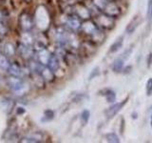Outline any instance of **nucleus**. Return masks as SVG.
<instances>
[{"label":"nucleus","instance_id":"9b49d317","mask_svg":"<svg viewBox=\"0 0 152 143\" xmlns=\"http://www.w3.org/2000/svg\"><path fill=\"white\" fill-rule=\"evenodd\" d=\"M38 62L43 65V66H48V64H49V62L51 58V55L50 54V52L45 49H42L40 50L39 52H38Z\"/></svg>","mask_w":152,"mask_h":143},{"label":"nucleus","instance_id":"412c9836","mask_svg":"<svg viewBox=\"0 0 152 143\" xmlns=\"http://www.w3.org/2000/svg\"><path fill=\"white\" fill-rule=\"evenodd\" d=\"M146 16L149 26L152 23V0H147V10H146Z\"/></svg>","mask_w":152,"mask_h":143},{"label":"nucleus","instance_id":"ddd939ff","mask_svg":"<svg viewBox=\"0 0 152 143\" xmlns=\"http://www.w3.org/2000/svg\"><path fill=\"white\" fill-rule=\"evenodd\" d=\"M124 40H125V36H124V35L119 36L117 39L110 45V47H109V51H108L109 54H114V52H116L120 50L124 45Z\"/></svg>","mask_w":152,"mask_h":143},{"label":"nucleus","instance_id":"c85d7f7f","mask_svg":"<svg viewBox=\"0 0 152 143\" xmlns=\"http://www.w3.org/2000/svg\"><path fill=\"white\" fill-rule=\"evenodd\" d=\"M149 125L151 127V130H152V107L149 111Z\"/></svg>","mask_w":152,"mask_h":143},{"label":"nucleus","instance_id":"5701e85b","mask_svg":"<svg viewBox=\"0 0 152 143\" xmlns=\"http://www.w3.org/2000/svg\"><path fill=\"white\" fill-rule=\"evenodd\" d=\"M145 94L147 97L152 95V77L148 78V80L145 83Z\"/></svg>","mask_w":152,"mask_h":143},{"label":"nucleus","instance_id":"dca6fc26","mask_svg":"<svg viewBox=\"0 0 152 143\" xmlns=\"http://www.w3.org/2000/svg\"><path fill=\"white\" fill-rule=\"evenodd\" d=\"M90 119V111L88 109H85L80 114V122L82 124V126L88 125V123Z\"/></svg>","mask_w":152,"mask_h":143},{"label":"nucleus","instance_id":"39448f33","mask_svg":"<svg viewBox=\"0 0 152 143\" xmlns=\"http://www.w3.org/2000/svg\"><path fill=\"white\" fill-rule=\"evenodd\" d=\"M99 27L95 20L92 19H88V20H85L82 23V27H81V32H82L85 35L91 36L95 32L99 30Z\"/></svg>","mask_w":152,"mask_h":143},{"label":"nucleus","instance_id":"f3484780","mask_svg":"<svg viewBox=\"0 0 152 143\" xmlns=\"http://www.w3.org/2000/svg\"><path fill=\"white\" fill-rule=\"evenodd\" d=\"M108 1H110V0H91V3L95 9H97L100 13H102Z\"/></svg>","mask_w":152,"mask_h":143},{"label":"nucleus","instance_id":"f8f14e48","mask_svg":"<svg viewBox=\"0 0 152 143\" xmlns=\"http://www.w3.org/2000/svg\"><path fill=\"white\" fill-rule=\"evenodd\" d=\"M20 23H21V27L23 30L25 31H30L33 27V22L31 16L28 13H23L21 17H20Z\"/></svg>","mask_w":152,"mask_h":143},{"label":"nucleus","instance_id":"f257e3e1","mask_svg":"<svg viewBox=\"0 0 152 143\" xmlns=\"http://www.w3.org/2000/svg\"><path fill=\"white\" fill-rule=\"evenodd\" d=\"M95 22L104 31H111L116 26V18L111 17L104 13H100L95 18Z\"/></svg>","mask_w":152,"mask_h":143},{"label":"nucleus","instance_id":"393cba45","mask_svg":"<svg viewBox=\"0 0 152 143\" xmlns=\"http://www.w3.org/2000/svg\"><path fill=\"white\" fill-rule=\"evenodd\" d=\"M99 74H100V68L99 67H95V68L92 69L91 72H90V74L88 75V80H92L93 78H95Z\"/></svg>","mask_w":152,"mask_h":143},{"label":"nucleus","instance_id":"6ab92c4d","mask_svg":"<svg viewBox=\"0 0 152 143\" xmlns=\"http://www.w3.org/2000/svg\"><path fill=\"white\" fill-rule=\"evenodd\" d=\"M8 73L12 76H20L21 75V68L17 64H11L7 69Z\"/></svg>","mask_w":152,"mask_h":143},{"label":"nucleus","instance_id":"20e7f679","mask_svg":"<svg viewBox=\"0 0 152 143\" xmlns=\"http://www.w3.org/2000/svg\"><path fill=\"white\" fill-rule=\"evenodd\" d=\"M128 99H129V97H126L124 100H121V101L116 102V103H112L111 106L108 107L106 111H104V116H106V117L107 119L113 118L124 107L126 106V104L127 103Z\"/></svg>","mask_w":152,"mask_h":143},{"label":"nucleus","instance_id":"4468645a","mask_svg":"<svg viewBox=\"0 0 152 143\" xmlns=\"http://www.w3.org/2000/svg\"><path fill=\"white\" fill-rule=\"evenodd\" d=\"M101 94L104 95V98H106L107 102L108 103H114L116 100V93L114 92L113 90L111 89H104V90H102L101 91Z\"/></svg>","mask_w":152,"mask_h":143},{"label":"nucleus","instance_id":"a211bd4d","mask_svg":"<svg viewBox=\"0 0 152 143\" xmlns=\"http://www.w3.org/2000/svg\"><path fill=\"white\" fill-rule=\"evenodd\" d=\"M48 67H50L54 73L56 71H58L60 68V61L58 59V57L56 55H51V58L49 62V64H48Z\"/></svg>","mask_w":152,"mask_h":143},{"label":"nucleus","instance_id":"9d476101","mask_svg":"<svg viewBox=\"0 0 152 143\" xmlns=\"http://www.w3.org/2000/svg\"><path fill=\"white\" fill-rule=\"evenodd\" d=\"M39 74H41L43 79H44L45 81H47V82H51V81L54 80V77H55L54 72L48 66L42 67V68L40 69Z\"/></svg>","mask_w":152,"mask_h":143},{"label":"nucleus","instance_id":"cd10ccee","mask_svg":"<svg viewBox=\"0 0 152 143\" xmlns=\"http://www.w3.org/2000/svg\"><path fill=\"white\" fill-rule=\"evenodd\" d=\"M151 64H152V52H150L149 54V55H148V58H147V67H149L151 66Z\"/></svg>","mask_w":152,"mask_h":143},{"label":"nucleus","instance_id":"f03ea898","mask_svg":"<svg viewBox=\"0 0 152 143\" xmlns=\"http://www.w3.org/2000/svg\"><path fill=\"white\" fill-rule=\"evenodd\" d=\"M132 52H133V45L128 47L127 49L124 51V52H122L118 57H116L112 64V70L114 73H121V72H123V69H124V67H125L126 62L128 58H129Z\"/></svg>","mask_w":152,"mask_h":143},{"label":"nucleus","instance_id":"2f4dec72","mask_svg":"<svg viewBox=\"0 0 152 143\" xmlns=\"http://www.w3.org/2000/svg\"><path fill=\"white\" fill-rule=\"evenodd\" d=\"M26 1H27V2H28V1H31V0H26Z\"/></svg>","mask_w":152,"mask_h":143},{"label":"nucleus","instance_id":"7c9ffc66","mask_svg":"<svg viewBox=\"0 0 152 143\" xmlns=\"http://www.w3.org/2000/svg\"><path fill=\"white\" fill-rule=\"evenodd\" d=\"M78 2H85V0H77Z\"/></svg>","mask_w":152,"mask_h":143},{"label":"nucleus","instance_id":"2eb2a0df","mask_svg":"<svg viewBox=\"0 0 152 143\" xmlns=\"http://www.w3.org/2000/svg\"><path fill=\"white\" fill-rule=\"evenodd\" d=\"M9 84H10V87L15 91L20 90L23 87L22 80L20 78H18V76H13V77H12L9 80Z\"/></svg>","mask_w":152,"mask_h":143},{"label":"nucleus","instance_id":"aec40b11","mask_svg":"<svg viewBox=\"0 0 152 143\" xmlns=\"http://www.w3.org/2000/svg\"><path fill=\"white\" fill-rule=\"evenodd\" d=\"M104 138H106V140L109 143H119L121 141L120 137H119L117 133L114 132H110L107 133V135L104 136Z\"/></svg>","mask_w":152,"mask_h":143},{"label":"nucleus","instance_id":"b1692460","mask_svg":"<svg viewBox=\"0 0 152 143\" xmlns=\"http://www.w3.org/2000/svg\"><path fill=\"white\" fill-rule=\"evenodd\" d=\"M14 51H15V49H14L13 45H12L11 43H8L5 46V52H6L8 56H12L14 55Z\"/></svg>","mask_w":152,"mask_h":143},{"label":"nucleus","instance_id":"6e6552de","mask_svg":"<svg viewBox=\"0 0 152 143\" xmlns=\"http://www.w3.org/2000/svg\"><path fill=\"white\" fill-rule=\"evenodd\" d=\"M142 21V19L140 14H136V15H134L133 18L129 21V23L127 24V26L126 28V32L127 35H132V33L138 29V27L140 26Z\"/></svg>","mask_w":152,"mask_h":143},{"label":"nucleus","instance_id":"1a4fd4ad","mask_svg":"<svg viewBox=\"0 0 152 143\" xmlns=\"http://www.w3.org/2000/svg\"><path fill=\"white\" fill-rule=\"evenodd\" d=\"M89 37H90V42H91L93 45L97 46V45H100V44H102V43H104V41L106 40L107 35H106V33H104V30L99 29L93 35L89 36Z\"/></svg>","mask_w":152,"mask_h":143},{"label":"nucleus","instance_id":"0eeeda50","mask_svg":"<svg viewBox=\"0 0 152 143\" xmlns=\"http://www.w3.org/2000/svg\"><path fill=\"white\" fill-rule=\"evenodd\" d=\"M82 23L83 20H81L76 14H72V15H69V17L66 18V25L71 32H77L81 31Z\"/></svg>","mask_w":152,"mask_h":143},{"label":"nucleus","instance_id":"c756f323","mask_svg":"<svg viewBox=\"0 0 152 143\" xmlns=\"http://www.w3.org/2000/svg\"><path fill=\"white\" fill-rule=\"evenodd\" d=\"M131 116H133V118H134V119H136V118H137V116H137V113H136V112H133V113H132V114H131Z\"/></svg>","mask_w":152,"mask_h":143},{"label":"nucleus","instance_id":"bb28decb","mask_svg":"<svg viewBox=\"0 0 152 143\" xmlns=\"http://www.w3.org/2000/svg\"><path fill=\"white\" fill-rule=\"evenodd\" d=\"M124 131H125V118L121 117L120 119V133L121 135L124 133Z\"/></svg>","mask_w":152,"mask_h":143},{"label":"nucleus","instance_id":"423d86ee","mask_svg":"<svg viewBox=\"0 0 152 143\" xmlns=\"http://www.w3.org/2000/svg\"><path fill=\"white\" fill-rule=\"evenodd\" d=\"M102 13H106V14H107V15L111 16V17L118 18L122 14V9L115 1L110 0V1H108L106 8L104 9V11Z\"/></svg>","mask_w":152,"mask_h":143},{"label":"nucleus","instance_id":"a878e982","mask_svg":"<svg viewBox=\"0 0 152 143\" xmlns=\"http://www.w3.org/2000/svg\"><path fill=\"white\" fill-rule=\"evenodd\" d=\"M44 117L46 118V121L51 120V119H53V117H54V112L51 111V110H47V111L45 112Z\"/></svg>","mask_w":152,"mask_h":143},{"label":"nucleus","instance_id":"7ed1b4c3","mask_svg":"<svg viewBox=\"0 0 152 143\" xmlns=\"http://www.w3.org/2000/svg\"><path fill=\"white\" fill-rule=\"evenodd\" d=\"M74 14H76L81 20H88L92 18V13L89 8L85 4V2H77L73 8Z\"/></svg>","mask_w":152,"mask_h":143},{"label":"nucleus","instance_id":"4be33fe9","mask_svg":"<svg viewBox=\"0 0 152 143\" xmlns=\"http://www.w3.org/2000/svg\"><path fill=\"white\" fill-rule=\"evenodd\" d=\"M11 65L9 63V61L7 59V57L6 55H2L1 52H0V67H1L2 69H5V70H7L9 68V66Z\"/></svg>","mask_w":152,"mask_h":143}]
</instances>
